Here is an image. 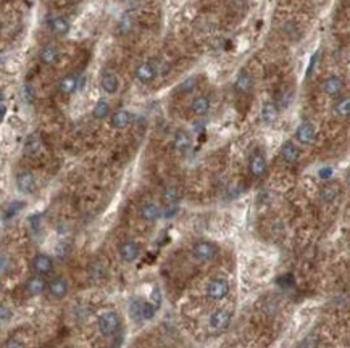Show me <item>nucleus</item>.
Returning <instances> with one entry per match:
<instances>
[{
    "instance_id": "36",
    "label": "nucleus",
    "mask_w": 350,
    "mask_h": 348,
    "mask_svg": "<svg viewBox=\"0 0 350 348\" xmlns=\"http://www.w3.org/2000/svg\"><path fill=\"white\" fill-rule=\"evenodd\" d=\"M318 347V335H308V337L303 340V348H317Z\"/></svg>"
},
{
    "instance_id": "5",
    "label": "nucleus",
    "mask_w": 350,
    "mask_h": 348,
    "mask_svg": "<svg viewBox=\"0 0 350 348\" xmlns=\"http://www.w3.org/2000/svg\"><path fill=\"white\" fill-rule=\"evenodd\" d=\"M120 258L125 261V263H132V261H136L139 253H141V247H139V243L132 242V240H127V242H123L120 245Z\"/></svg>"
},
{
    "instance_id": "31",
    "label": "nucleus",
    "mask_w": 350,
    "mask_h": 348,
    "mask_svg": "<svg viewBox=\"0 0 350 348\" xmlns=\"http://www.w3.org/2000/svg\"><path fill=\"white\" fill-rule=\"evenodd\" d=\"M157 306L152 303V301H144V308H142V319L144 321H150L157 315Z\"/></svg>"
},
{
    "instance_id": "1",
    "label": "nucleus",
    "mask_w": 350,
    "mask_h": 348,
    "mask_svg": "<svg viewBox=\"0 0 350 348\" xmlns=\"http://www.w3.org/2000/svg\"><path fill=\"white\" fill-rule=\"evenodd\" d=\"M218 253V247L212 242L202 240L197 242L194 248H192V257L199 263H208L210 260H213Z\"/></svg>"
},
{
    "instance_id": "42",
    "label": "nucleus",
    "mask_w": 350,
    "mask_h": 348,
    "mask_svg": "<svg viewBox=\"0 0 350 348\" xmlns=\"http://www.w3.org/2000/svg\"><path fill=\"white\" fill-rule=\"evenodd\" d=\"M318 176L326 181V179H329L332 176V170H331V168H321V170L318 171Z\"/></svg>"
},
{
    "instance_id": "41",
    "label": "nucleus",
    "mask_w": 350,
    "mask_h": 348,
    "mask_svg": "<svg viewBox=\"0 0 350 348\" xmlns=\"http://www.w3.org/2000/svg\"><path fill=\"white\" fill-rule=\"evenodd\" d=\"M318 58H319V54H315V55L312 57V60H310V66H308V69H307V78H310V76H312V71H313L315 65H317V63H318Z\"/></svg>"
},
{
    "instance_id": "34",
    "label": "nucleus",
    "mask_w": 350,
    "mask_h": 348,
    "mask_svg": "<svg viewBox=\"0 0 350 348\" xmlns=\"http://www.w3.org/2000/svg\"><path fill=\"white\" fill-rule=\"evenodd\" d=\"M131 28H132V18H131V15L126 13L120 21V31L123 34H126V32L131 31Z\"/></svg>"
},
{
    "instance_id": "46",
    "label": "nucleus",
    "mask_w": 350,
    "mask_h": 348,
    "mask_svg": "<svg viewBox=\"0 0 350 348\" xmlns=\"http://www.w3.org/2000/svg\"><path fill=\"white\" fill-rule=\"evenodd\" d=\"M5 115H7V108H5L3 105H0V123H2V121H3Z\"/></svg>"
},
{
    "instance_id": "44",
    "label": "nucleus",
    "mask_w": 350,
    "mask_h": 348,
    "mask_svg": "<svg viewBox=\"0 0 350 348\" xmlns=\"http://www.w3.org/2000/svg\"><path fill=\"white\" fill-rule=\"evenodd\" d=\"M66 253H68V245H65V243H60L58 248H57V255L60 258H63V257H66Z\"/></svg>"
},
{
    "instance_id": "25",
    "label": "nucleus",
    "mask_w": 350,
    "mask_h": 348,
    "mask_svg": "<svg viewBox=\"0 0 350 348\" xmlns=\"http://www.w3.org/2000/svg\"><path fill=\"white\" fill-rule=\"evenodd\" d=\"M163 202L166 203V205H174L179 199H181V190L178 185H174V184H170V185H166L165 190H163Z\"/></svg>"
},
{
    "instance_id": "12",
    "label": "nucleus",
    "mask_w": 350,
    "mask_h": 348,
    "mask_svg": "<svg viewBox=\"0 0 350 348\" xmlns=\"http://www.w3.org/2000/svg\"><path fill=\"white\" fill-rule=\"evenodd\" d=\"M321 89L326 95H329V97H334L337 94H341L342 89H344V81L341 78H337V76H331L328 79H324L323 81V84H321Z\"/></svg>"
},
{
    "instance_id": "7",
    "label": "nucleus",
    "mask_w": 350,
    "mask_h": 348,
    "mask_svg": "<svg viewBox=\"0 0 350 348\" xmlns=\"http://www.w3.org/2000/svg\"><path fill=\"white\" fill-rule=\"evenodd\" d=\"M32 269L34 272H37L39 276L49 274V272L54 269V261L49 257V255H36V258L32 260Z\"/></svg>"
},
{
    "instance_id": "38",
    "label": "nucleus",
    "mask_w": 350,
    "mask_h": 348,
    "mask_svg": "<svg viewBox=\"0 0 350 348\" xmlns=\"http://www.w3.org/2000/svg\"><path fill=\"white\" fill-rule=\"evenodd\" d=\"M150 301L157 306V308H160V305H161V292H160L159 287L154 289V293H152V300Z\"/></svg>"
},
{
    "instance_id": "29",
    "label": "nucleus",
    "mask_w": 350,
    "mask_h": 348,
    "mask_svg": "<svg viewBox=\"0 0 350 348\" xmlns=\"http://www.w3.org/2000/svg\"><path fill=\"white\" fill-rule=\"evenodd\" d=\"M94 118H97V119H103V118H107L108 116V113H110V105H108V102L107 100H98L97 103H95V107H94Z\"/></svg>"
},
{
    "instance_id": "40",
    "label": "nucleus",
    "mask_w": 350,
    "mask_h": 348,
    "mask_svg": "<svg viewBox=\"0 0 350 348\" xmlns=\"http://www.w3.org/2000/svg\"><path fill=\"white\" fill-rule=\"evenodd\" d=\"M29 224H31L32 231H37L40 228V216L39 214H34V216L29 218Z\"/></svg>"
},
{
    "instance_id": "8",
    "label": "nucleus",
    "mask_w": 350,
    "mask_h": 348,
    "mask_svg": "<svg viewBox=\"0 0 350 348\" xmlns=\"http://www.w3.org/2000/svg\"><path fill=\"white\" fill-rule=\"evenodd\" d=\"M16 187H18V190L23 194H31L34 190V187H36V179H34V174L29 173V171L18 174V177H16Z\"/></svg>"
},
{
    "instance_id": "35",
    "label": "nucleus",
    "mask_w": 350,
    "mask_h": 348,
    "mask_svg": "<svg viewBox=\"0 0 350 348\" xmlns=\"http://www.w3.org/2000/svg\"><path fill=\"white\" fill-rule=\"evenodd\" d=\"M154 68H155V73L157 74H161V76H165V74L170 73V65H168L166 61H157L154 63Z\"/></svg>"
},
{
    "instance_id": "9",
    "label": "nucleus",
    "mask_w": 350,
    "mask_h": 348,
    "mask_svg": "<svg viewBox=\"0 0 350 348\" xmlns=\"http://www.w3.org/2000/svg\"><path fill=\"white\" fill-rule=\"evenodd\" d=\"M300 156V150L294 142H284L281 147V158L283 161H286L287 165H294L299 161Z\"/></svg>"
},
{
    "instance_id": "4",
    "label": "nucleus",
    "mask_w": 350,
    "mask_h": 348,
    "mask_svg": "<svg viewBox=\"0 0 350 348\" xmlns=\"http://www.w3.org/2000/svg\"><path fill=\"white\" fill-rule=\"evenodd\" d=\"M231 319H232L231 311L217 310L210 316V329H212L213 332H221V330H224L231 324Z\"/></svg>"
},
{
    "instance_id": "18",
    "label": "nucleus",
    "mask_w": 350,
    "mask_h": 348,
    "mask_svg": "<svg viewBox=\"0 0 350 348\" xmlns=\"http://www.w3.org/2000/svg\"><path fill=\"white\" fill-rule=\"evenodd\" d=\"M45 287H47V284H45V281L40 276H32L31 279L26 282V292L29 295H32V297H37V295L44 293Z\"/></svg>"
},
{
    "instance_id": "33",
    "label": "nucleus",
    "mask_w": 350,
    "mask_h": 348,
    "mask_svg": "<svg viewBox=\"0 0 350 348\" xmlns=\"http://www.w3.org/2000/svg\"><path fill=\"white\" fill-rule=\"evenodd\" d=\"M194 87H195V78L191 76V78H188V79L183 81V83L179 84L178 92H183V94H186V92H191L192 89H194Z\"/></svg>"
},
{
    "instance_id": "32",
    "label": "nucleus",
    "mask_w": 350,
    "mask_h": 348,
    "mask_svg": "<svg viewBox=\"0 0 350 348\" xmlns=\"http://www.w3.org/2000/svg\"><path fill=\"white\" fill-rule=\"evenodd\" d=\"M23 206H25V203H23V202L10 203V205L7 206V210H5V219H11L16 213H20V210H21Z\"/></svg>"
},
{
    "instance_id": "13",
    "label": "nucleus",
    "mask_w": 350,
    "mask_h": 348,
    "mask_svg": "<svg viewBox=\"0 0 350 348\" xmlns=\"http://www.w3.org/2000/svg\"><path fill=\"white\" fill-rule=\"evenodd\" d=\"M249 170L250 174L254 177H261L266 171V160L265 156L261 153H255L252 158H250V163H249Z\"/></svg>"
},
{
    "instance_id": "27",
    "label": "nucleus",
    "mask_w": 350,
    "mask_h": 348,
    "mask_svg": "<svg viewBox=\"0 0 350 348\" xmlns=\"http://www.w3.org/2000/svg\"><path fill=\"white\" fill-rule=\"evenodd\" d=\"M332 112H334L336 116H339V118H349V113H350V100L349 97H344V98H339L334 107H332Z\"/></svg>"
},
{
    "instance_id": "39",
    "label": "nucleus",
    "mask_w": 350,
    "mask_h": 348,
    "mask_svg": "<svg viewBox=\"0 0 350 348\" xmlns=\"http://www.w3.org/2000/svg\"><path fill=\"white\" fill-rule=\"evenodd\" d=\"M5 348H26V347L20 339H10L7 342V345H5Z\"/></svg>"
},
{
    "instance_id": "21",
    "label": "nucleus",
    "mask_w": 350,
    "mask_h": 348,
    "mask_svg": "<svg viewBox=\"0 0 350 348\" xmlns=\"http://www.w3.org/2000/svg\"><path fill=\"white\" fill-rule=\"evenodd\" d=\"M110 123L115 127V129H125L126 126H129L131 123V113L127 110H118L116 113H113Z\"/></svg>"
},
{
    "instance_id": "22",
    "label": "nucleus",
    "mask_w": 350,
    "mask_h": 348,
    "mask_svg": "<svg viewBox=\"0 0 350 348\" xmlns=\"http://www.w3.org/2000/svg\"><path fill=\"white\" fill-rule=\"evenodd\" d=\"M49 28L52 32L57 34V36H65V34L69 31V23L66 18H63V16H57V18L50 20Z\"/></svg>"
},
{
    "instance_id": "45",
    "label": "nucleus",
    "mask_w": 350,
    "mask_h": 348,
    "mask_svg": "<svg viewBox=\"0 0 350 348\" xmlns=\"http://www.w3.org/2000/svg\"><path fill=\"white\" fill-rule=\"evenodd\" d=\"M176 213H178V208L171 205V206H170V208H168V210L165 211V216H166V218H171V216H173V214H176Z\"/></svg>"
},
{
    "instance_id": "16",
    "label": "nucleus",
    "mask_w": 350,
    "mask_h": 348,
    "mask_svg": "<svg viewBox=\"0 0 350 348\" xmlns=\"http://www.w3.org/2000/svg\"><path fill=\"white\" fill-rule=\"evenodd\" d=\"M160 206L157 205L155 202H145L142 208H141V216L142 219H145V221H149V223H155L157 219L160 218Z\"/></svg>"
},
{
    "instance_id": "20",
    "label": "nucleus",
    "mask_w": 350,
    "mask_h": 348,
    "mask_svg": "<svg viewBox=\"0 0 350 348\" xmlns=\"http://www.w3.org/2000/svg\"><path fill=\"white\" fill-rule=\"evenodd\" d=\"M210 110V100L205 95H199L195 97L191 103V112L195 116H205Z\"/></svg>"
},
{
    "instance_id": "23",
    "label": "nucleus",
    "mask_w": 350,
    "mask_h": 348,
    "mask_svg": "<svg viewBox=\"0 0 350 348\" xmlns=\"http://www.w3.org/2000/svg\"><path fill=\"white\" fill-rule=\"evenodd\" d=\"M279 110L273 102H266L263 108H261V119H263L265 124H273L278 119Z\"/></svg>"
},
{
    "instance_id": "24",
    "label": "nucleus",
    "mask_w": 350,
    "mask_h": 348,
    "mask_svg": "<svg viewBox=\"0 0 350 348\" xmlns=\"http://www.w3.org/2000/svg\"><path fill=\"white\" fill-rule=\"evenodd\" d=\"M78 87H79L78 76H76V74H68V76H65V78L62 79L60 92H62V94H65V95H69V94H73V92L78 89Z\"/></svg>"
},
{
    "instance_id": "3",
    "label": "nucleus",
    "mask_w": 350,
    "mask_h": 348,
    "mask_svg": "<svg viewBox=\"0 0 350 348\" xmlns=\"http://www.w3.org/2000/svg\"><path fill=\"white\" fill-rule=\"evenodd\" d=\"M229 293V282L224 277H215L207 286V297L210 300H223Z\"/></svg>"
},
{
    "instance_id": "2",
    "label": "nucleus",
    "mask_w": 350,
    "mask_h": 348,
    "mask_svg": "<svg viewBox=\"0 0 350 348\" xmlns=\"http://www.w3.org/2000/svg\"><path fill=\"white\" fill-rule=\"evenodd\" d=\"M120 316L116 315L115 311H107L103 313V315L98 316V321H97V326H98V330H100L102 335H113L116 330L120 329Z\"/></svg>"
},
{
    "instance_id": "6",
    "label": "nucleus",
    "mask_w": 350,
    "mask_h": 348,
    "mask_svg": "<svg viewBox=\"0 0 350 348\" xmlns=\"http://www.w3.org/2000/svg\"><path fill=\"white\" fill-rule=\"evenodd\" d=\"M295 139L303 145H310L317 139V129L312 123H302L295 131Z\"/></svg>"
},
{
    "instance_id": "28",
    "label": "nucleus",
    "mask_w": 350,
    "mask_h": 348,
    "mask_svg": "<svg viewBox=\"0 0 350 348\" xmlns=\"http://www.w3.org/2000/svg\"><path fill=\"white\" fill-rule=\"evenodd\" d=\"M142 308H144V301L142 300H132L131 303H129V316L132 321H136V322H141L144 321L142 319Z\"/></svg>"
},
{
    "instance_id": "15",
    "label": "nucleus",
    "mask_w": 350,
    "mask_h": 348,
    "mask_svg": "<svg viewBox=\"0 0 350 348\" xmlns=\"http://www.w3.org/2000/svg\"><path fill=\"white\" fill-rule=\"evenodd\" d=\"M100 86L107 94H115L120 87V81L113 71H105L100 78Z\"/></svg>"
},
{
    "instance_id": "14",
    "label": "nucleus",
    "mask_w": 350,
    "mask_h": 348,
    "mask_svg": "<svg viewBox=\"0 0 350 348\" xmlns=\"http://www.w3.org/2000/svg\"><path fill=\"white\" fill-rule=\"evenodd\" d=\"M252 86H254L252 76H250L246 69H242L236 78V83H234L236 90L239 92V94H249V92L252 90Z\"/></svg>"
},
{
    "instance_id": "17",
    "label": "nucleus",
    "mask_w": 350,
    "mask_h": 348,
    "mask_svg": "<svg viewBox=\"0 0 350 348\" xmlns=\"http://www.w3.org/2000/svg\"><path fill=\"white\" fill-rule=\"evenodd\" d=\"M191 136L188 134L186 131H178L176 136H174V141H173V148L176 150L178 153H186L188 150L191 148Z\"/></svg>"
},
{
    "instance_id": "43",
    "label": "nucleus",
    "mask_w": 350,
    "mask_h": 348,
    "mask_svg": "<svg viewBox=\"0 0 350 348\" xmlns=\"http://www.w3.org/2000/svg\"><path fill=\"white\" fill-rule=\"evenodd\" d=\"M25 98H26V102H29V103L34 100V90H32L31 86H25Z\"/></svg>"
},
{
    "instance_id": "11",
    "label": "nucleus",
    "mask_w": 350,
    "mask_h": 348,
    "mask_svg": "<svg viewBox=\"0 0 350 348\" xmlns=\"http://www.w3.org/2000/svg\"><path fill=\"white\" fill-rule=\"evenodd\" d=\"M47 289L52 297L60 300L68 293V282L65 279H62V277H55V279H52L47 284Z\"/></svg>"
},
{
    "instance_id": "48",
    "label": "nucleus",
    "mask_w": 350,
    "mask_h": 348,
    "mask_svg": "<svg viewBox=\"0 0 350 348\" xmlns=\"http://www.w3.org/2000/svg\"><path fill=\"white\" fill-rule=\"evenodd\" d=\"M2 100H3V92L0 90V102H2Z\"/></svg>"
},
{
    "instance_id": "10",
    "label": "nucleus",
    "mask_w": 350,
    "mask_h": 348,
    "mask_svg": "<svg viewBox=\"0 0 350 348\" xmlns=\"http://www.w3.org/2000/svg\"><path fill=\"white\" fill-rule=\"evenodd\" d=\"M155 76H157V73H155L154 63H142V65H139L136 69V79L141 84L152 83V81L155 79Z\"/></svg>"
},
{
    "instance_id": "37",
    "label": "nucleus",
    "mask_w": 350,
    "mask_h": 348,
    "mask_svg": "<svg viewBox=\"0 0 350 348\" xmlns=\"http://www.w3.org/2000/svg\"><path fill=\"white\" fill-rule=\"evenodd\" d=\"M11 319V311L7 308V306H0V324L8 322Z\"/></svg>"
},
{
    "instance_id": "26",
    "label": "nucleus",
    "mask_w": 350,
    "mask_h": 348,
    "mask_svg": "<svg viewBox=\"0 0 350 348\" xmlns=\"http://www.w3.org/2000/svg\"><path fill=\"white\" fill-rule=\"evenodd\" d=\"M337 195H339V185L337 184H326L319 192V197L324 203H332L337 199Z\"/></svg>"
},
{
    "instance_id": "47",
    "label": "nucleus",
    "mask_w": 350,
    "mask_h": 348,
    "mask_svg": "<svg viewBox=\"0 0 350 348\" xmlns=\"http://www.w3.org/2000/svg\"><path fill=\"white\" fill-rule=\"evenodd\" d=\"M2 268H3V258H0V271H2Z\"/></svg>"
},
{
    "instance_id": "30",
    "label": "nucleus",
    "mask_w": 350,
    "mask_h": 348,
    "mask_svg": "<svg viewBox=\"0 0 350 348\" xmlns=\"http://www.w3.org/2000/svg\"><path fill=\"white\" fill-rule=\"evenodd\" d=\"M40 150V139L37 136H29L26 145H25V152L28 155H36Z\"/></svg>"
},
{
    "instance_id": "19",
    "label": "nucleus",
    "mask_w": 350,
    "mask_h": 348,
    "mask_svg": "<svg viewBox=\"0 0 350 348\" xmlns=\"http://www.w3.org/2000/svg\"><path fill=\"white\" fill-rule=\"evenodd\" d=\"M39 58H40V61H42L44 65L52 66V65H55V63L58 61V58H60V52H58V49L54 47V45H47V47H44L42 50H40Z\"/></svg>"
}]
</instances>
